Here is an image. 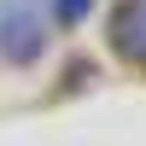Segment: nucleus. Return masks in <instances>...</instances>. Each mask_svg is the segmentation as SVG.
Masks as SVG:
<instances>
[{
	"instance_id": "nucleus-1",
	"label": "nucleus",
	"mask_w": 146,
	"mask_h": 146,
	"mask_svg": "<svg viewBox=\"0 0 146 146\" xmlns=\"http://www.w3.org/2000/svg\"><path fill=\"white\" fill-rule=\"evenodd\" d=\"M47 53V23L35 0H0V58L6 64H35Z\"/></svg>"
},
{
	"instance_id": "nucleus-2",
	"label": "nucleus",
	"mask_w": 146,
	"mask_h": 146,
	"mask_svg": "<svg viewBox=\"0 0 146 146\" xmlns=\"http://www.w3.org/2000/svg\"><path fill=\"white\" fill-rule=\"evenodd\" d=\"M117 53L146 58V0H123L117 6Z\"/></svg>"
},
{
	"instance_id": "nucleus-3",
	"label": "nucleus",
	"mask_w": 146,
	"mask_h": 146,
	"mask_svg": "<svg viewBox=\"0 0 146 146\" xmlns=\"http://www.w3.org/2000/svg\"><path fill=\"white\" fill-rule=\"evenodd\" d=\"M88 6H94V0H53V18H58V23H82Z\"/></svg>"
}]
</instances>
